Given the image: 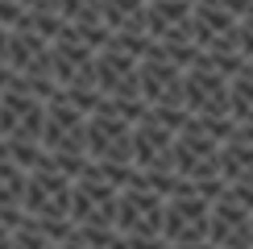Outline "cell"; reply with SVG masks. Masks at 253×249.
Here are the masks:
<instances>
[{"label":"cell","mask_w":253,"mask_h":249,"mask_svg":"<svg viewBox=\"0 0 253 249\" xmlns=\"http://www.w3.org/2000/svg\"><path fill=\"white\" fill-rule=\"evenodd\" d=\"M117 187H112L104 174L96 170V166H87V170L79 174V179H71V224H108L117 228L112 220H117Z\"/></svg>","instance_id":"6da1fadb"},{"label":"cell","mask_w":253,"mask_h":249,"mask_svg":"<svg viewBox=\"0 0 253 249\" xmlns=\"http://www.w3.org/2000/svg\"><path fill=\"white\" fill-rule=\"evenodd\" d=\"M87 112L75 108L67 96H50L42 112V150L46 154H87Z\"/></svg>","instance_id":"7a4b0ae2"},{"label":"cell","mask_w":253,"mask_h":249,"mask_svg":"<svg viewBox=\"0 0 253 249\" xmlns=\"http://www.w3.org/2000/svg\"><path fill=\"white\" fill-rule=\"evenodd\" d=\"M71 208V179L58 174L54 166H38L25 174V191H21V212L29 220H58Z\"/></svg>","instance_id":"3957f363"},{"label":"cell","mask_w":253,"mask_h":249,"mask_svg":"<svg viewBox=\"0 0 253 249\" xmlns=\"http://www.w3.org/2000/svg\"><path fill=\"white\" fill-rule=\"evenodd\" d=\"M91 162L108 166H133V124L112 117V112H87V141H83Z\"/></svg>","instance_id":"277c9868"},{"label":"cell","mask_w":253,"mask_h":249,"mask_svg":"<svg viewBox=\"0 0 253 249\" xmlns=\"http://www.w3.org/2000/svg\"><path fill=\"white\" fill-rule=\"evenodd\" d=\"M216 137L204 129L195 117H187V124L174 133V145H170V166L183 179H212L216 170Z\"/></svg>","instance_id":"5b68a950"},{"label":"cell","mask_w":253,"mask_h":249,"mask_svg":"<svg viewBox=\"0 0 253 249\" xmlns=\"http://www.w3.org/2000/svg\"><path fill=\"white\" fill-rule=\"evenodd\" d=\"M137 96H141L145 108L183 104V67H174L166 54H158V42L150 46L145 58H137Z\"/></svg>","instance_id":"8992f818"},{"label":"cell","mask_w":253,"mask_h":249,"mask_svg":"<svg viewBox=\"0 0 253 249\" xmlns=\"http://www.w3.org/2000/svg\"><path fill=\"white\" fill-rule=\"evenodd\" d=\"M183 108L191 117H228V75L191 62L183 71Z\"/></svg>","instance_id":"52a82bcc"},{"label":"cell","mask_w":253,"mask_h":249,"mask_svg":"<svg viewBox=\"0 0 253 249\" xmlns=\"http://www.w3.org/2000/svg\"><path fill=\"white\" fill-rule=\"evenodd\" d=\"M117 233L121 237H162V195L150 187H125L117 195Z\"/></svg>","instance_id":"ba28073f"},{"label":"cell","mask_w":253,"mask_h":249,"mask_svg":"<svg viewBox=\"0 0 253 249\" xmlns=\"http://www.w3.org/2000/svg\"><path fill=\"white\" fill-rule=\"evenodd\" d=\"M162 237L170 245L204 241L208 237V200H199L195 191H178L170 200H162Z\"/></svg>","instance_id":"9c48e42d"},{"label":"cell","mask_w":253,"mask_h":249,"mask_svg":"<svg viewBox=\"0 0 253 249\" xmlns=\"http://www.w3.org/2000/svg\"><path fill=\"white\" fill-rule=\"evenodd\" d=\"M42 112H46V100L29 96L21 87L0 91V137L4 141H42Z\"/></svg>","instance_id":"30bf717a"},{"label":"cell","mask_w":253,"mask_h":249,"mask_svg":"<svg viewBox=\"0 0 253 249\" xmlns=\"http://www.w3.org/2000/svg\"><path fill=\"white\" fill-rule=\"evenodd\" d=\"M249 220H253V212L245 204H237L228 191L216 195V200L208 204V241L216 249H253Z\"/></svg>","instance_id":"8fae6325"},{"label":"cell","mask_w":253,"mask_h":249,"mask_svg":"<svg viewBox=\"0 0 253 249\" xmlns=\"http://www.w3.org/2000/svg\"><path fill=\"white\" fill-rule=\"evenodd\" d=\"M91 75H96V91L104 100H141L137 96V58L121 54V50L100 46L91 58Z\"/></svg>","instance_id":"7c38bea8"},{"label":"cell","mask_w":253,"mask_h":249,"mask_svg":"<svg viewBox=\"0 0 253 249\" xmlns=\"http://www.w3.org/2000/svg\"><path fill=\"white\" fill-rule=\"evenodd\" d=\"M170 145H174V133L166 124H158L150 117H141L133 124V166L137 170H174Z\"/></svg>","instance_id":"4fadbf2b"},{"label":"cell","mask_w":253,"mask_h":249,"mask_svg":"<svg viewBox=\"0 0 253 249\" xmlns=\"http://www.w3.org/2000/svg\"><path fill=\"white\" fill-rule=\"evenodd\" d=\"M4 62L17 71V75H50V42L34 34L29 25H13L4 42Z\"/></svg>","instance_id":"5bb4252c"},{"label":"cell","mask_w":253,"mask_h":249,"mask_svg":"<svg viewBox=\"0 0 253 249\" xmlns=\"http://www.w3.org/2000/svg\"><path fill=\"white\" fill-rule=\"evenodd\" d=\"M216 170L224 183H253V141L241 129L216 145Z\"/></svg>","instance_id":"9a60e30c"},{"label":"cell","mask_w":253,"mask_h":249,"mask_svg":"<svg viewBox=\"0 0 253 249\" xmlns=\"http://www.w3.org/2000/svg\"><path fill=\"white\" fill-rule=\"evenodd\" d=\"M108 34H145V0H100Z\"/></svg>","instance_id":"2e32d148"},{"label":"cell","mask_w":253,"mask_h":249,"mask_svg":"<svg viewBox=\"0 0 253 249\" xmlns=\"http://www.w3.org/2000/svg\"><path fill=\"white\" fill-rule=\"evenodd\" d=\"M228 117L237 124H253V75L245 71L228 79Z\"/></svg>","instance_id":"e0dca14e"},{"label":"cell","mask_w":253,"mask_h":249,"mask_svg":"<svg viewBox=\"0 0 253 249\" xmlns=\"http://www.w3.org/2000/svg\"><path fill=\"white\" fill-rule=\"evenodd\" d=\"M21 191H25V170L4 154L0 141V208H21Z\"/></svg>","instance_id":"ac0fdd59"},{"label":"cell","mask_w":253,"mask_h":249,"mask_svg":"<svg viewBox=\"0 0 253 249\" xmlns=\"http://www.w3.org/2000/svg\"><path fill=\"white\" fill-rule=\"evenodd\" d=\"M0 141H4V137H0ZM4 154H8V158H13L25 174L38 170V166H50V154L42 150V141H4Z\"/></svg>","instance_id":"d6986e66"},{"label":"cell","mask_w":253,"mask_h":249,"mask_svg":"<svg viewBox=\"0 0 253 249\" xmlns=\"http://www.w3.org/2000/svg\"><path fill=\"white\" fill-rule=\"evenodd\" d=\"M58 17L67 25H104L100 21V0H54Z\"/></svg>","instance_id":"ffe728a7"},{"label":"cell","mask_w":253,"mask_h":249,"mask_svg":"<svg viewBox=\"0 0 253 249\" xmlns=\"http://www.w3.org/2000/svg\"><path fill=\"white\" fill-rule=\"evenodd\" d=\"M170 241H166V237H125V249H166Z\"/></svg>","instance_id":"44dd1931"},{"label":"cell","mask_w":253,"mask_h":249,"mask_svg":"<svg viewBox=\"0 0 253 249\" xmlns=\"http://www.w3.org/2000/svg\"><path fill=\"white\" fill-rule=\"evenodd\" d=\"M25 8H38V13H58V4L54 0H21Z\"/></svg>","instance_id":"7402d4cb"},{"label":"cell","mask_w":253,"mask_h":249,"mask_svg":"<svg viewBox=\"0 0 253 249\" xmlns=\"http://www.w3.org/2000/svg\"><path fill=\"white\" fill-rule=\"evenodd\" d=\"M174 249H216V245L204 237V241H183V245H174Z\"/></svg>","instance_id":"603a6c76"},{"label":"cell","mask_w":253,"mask_h":249,"mask_svg":"<svg viewBox=\"0 0 253 249\" xmlns=\"http://www.w3.org/2000/svg\"><path fill=\"white\" fill-rule=\"evenodd\" d=\"M8 241H13V228H8L4 220H0V249H8Z\"/></svg>","instance_id":"cb8c5ba5"},{"label":"cell","mask_w":253,"mask_h":249,"mask_svg":"<svg viewBox=\"0 0 253 249\" xmlns=\"http://www.w3.org/2000/svg\"><path fill=\"white\" fill-rule=\"evenodd\" d=\"M4 42H8V29L0 25V62H4Z\"/></svg>","instance_id":"d4e9b609"},{"label":"cell","mask_w":253,"mask_h":249,"mask_svg":"<svg viewBox=\"0 0 253 249\" xmlns=\"http://www.w3.org/2000/svg\"><path fill=\"white\" fill-rule=\"evenodd\" d=\"M249 241H253V220H249Z\"/></svg>","instance_id":"484cf974"}]
</instances>
